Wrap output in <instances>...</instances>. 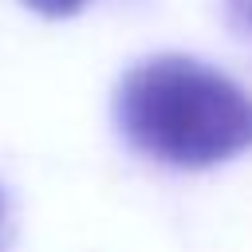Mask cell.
Returning a JSON list of instances; mask_svg holds the SVG:
<instances>
[{
	"instance_id": "cell-4",
	"label": "cell",
	"mask_w": 252,
	"mask_h": 252,
	"mask_svg": "<svg viewBox=\"0 0 252 252\" xmlns=\"http://www.w3.org/2000/svg\"><path fill=\"white\" fill-rule=\"evenodd\" d=\"M0 217H4V197H0Z\"/></svg>"
},
{
	"instance_id": "cell-2",
	"label": "cell",
	"mask_w": 252,
	"mask_h": 252,
	"mask_svg": "<svg viewBox=\"0 0 252 252\" xmlns=\"http://www.w3.org/2000/svg\"><path fill=\"white\" fill-rule=\"evenodd\" d=\"M224 16H228V28L252 43V0H224Z\"/></svg>"
},
{
	"instance_id": "cell-1",
	"label": "cell",
	"mask_w": 252,
	"mask_h": 252,
	"mask_svg": "<svg viewBox=\"0 0 252 252\" xmlns=\"http://www.w3.org/2000/svg\"><path fill=\"white\" fill-rule=\"evenodd\" d=\"M122 138L165 165L205 169L252 150V94L189 55L130 67L114 94Z\"/></svg>"
},
{
	"instance_id": "cell-3",
	"label": "cell",
	"mask_w": 252,
	"mask_h": 252,
	"mask_svg": "<svg viewBox=\"0 0 252 252\" xmlns=\"http://www.w3.org/2000/svg\"><path fill=\"white\" fill-rule=\"evenodd\" d=\"M28 8H35V12H43V16H71V12H79L87 0H24Z\"/></svg>"
}]
</instances>
